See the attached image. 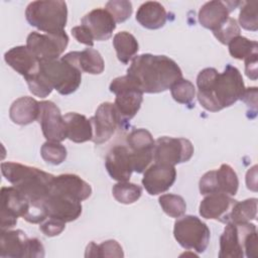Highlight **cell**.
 <instances>
[{
    "instance_id": "cell-1",
    "label": "cell",
    "mask_w": 258,
    "mask_h": 258,
    "mask_svg": "<svg viewBox=\"0 0 258 258\" xmlns=\"http://www.w3.org/2000/svg\"><path fill=\"white\" fill-rule=\"evenodd\" d=\"M198 100L203 108L218 112L241 100L245 84L239 70L227 64L223 73L214 68L202 70L197 78Z\"/></svg>"
},
{
    "instance_id": "cell-2",
    "label": "cell",
    "mask_w": 258,
    "mask_h": 258,
    "mask_svg": "<svg viewBox=\"0 0 258 258\" xmlns=\"http://www.w3.org/2000/svg\"><path fill=\"white\" fill-rule=\"evenodd\" d=\"M127 76L143 94H156L170 89L182 78V72L173 59L165 55L143 53L132 59Z\"/></svg>"
},
{
    "instance_id": "cell-3",
    "label": "cell",
    "mask_w": 258,
    "mask_h": 258,
    "mask_svg": "<svg viewBox=\"0 0 258 258\" xmlns=\"http://www.w3.org/2000/svg\"><path fill=\"white\" fill-rule=\"evenodd\" d=\"M3 176L23 194L30 204L41 203L52 189L54 175L18 162H2Z\"/></svg>"
},
{
    "instance_id": "cell-4",
    "label": "cell",
    "mask_w": 258,
    "mask_h": 258,
    "mask_svg": "<svg viewBox=\"0 0 258 258\" xmlns=\"http://www.w3.org/2000/svg\"><path fill=\"white\" fill-rule=\"evenodd\" d=\"M27 22L44 33L64 31L68 20L67 3L61 0L30 2L25 9Z\"/></svg>"
},
{
    "instance_id": "cell-5",
    "label": "cell",
    "mask_w": 258,
    "mask_h": 258,
    "mask_svg": "<svg viewBox=\"0 0 258 258\" xmlns=\"http://www.w3.org/2000/svg\"><path fill=\"white\" fill-rule=\"evenodd\" d=\"M40 72L60 95L75 93L82 82V72L63 56L49 61H40Z\"/></svg>"
},
{
    "instance_id": "cell-6",
    "label": "cell",
    "mask_w": 258,
    "mask_h": 258,
    "mask_svg": "<svg viewBox=\"0 0 258 258\" xmlns=\"http://www.w3.org/2000/svg\"><path fill=\"white\" fill-rule=\"evenodd\" d=\"M173 236L186 250L203 253L207 249L211 232L207 224L196 216H181L174 223Z\"/></svg>"
},
{
    "instance_id": "cell-7",
    "label": "cell",
    "mask_w": 258,
    "mask_h": 258,
    "mask_svg": "<svg viewBox=\"0 0 258 258\" xmlns=\"http://www.w3.org/2000/svg\"><path fill=\"white\" fill-rule=\"evenodd\" d=\"M1 258L44 257V247L37 238H28L22 230H1Z\"/></svg>"
},
{
    "instance_id": "cell-8",
    "label": "cell",
    "mask_w": 258,
    "mask_h": 258,
    "mask_svg": "<svg viewBox=\"0 0 258 258\" xmlns=\"http://www.w3.org/2000/svg\"><path fill=\"white\" fill-rule=\"evenodd\" d=\"M109 89L116 95L114 105L122 121L131 120L141 107L143 92L127 75L114 79Z\"/></svg>"
},
{
    "instance_id": "cell-9",
    "label": "cell",
    "mask_w": 258,
    "mask_h": 258,
    "mask_svg": "<svg viewBox=\"0 0 258 258\" xmlns=\"http://www.w3.org/2000/svg\"><path fill=\"white\" fill-rule=\"evenodd\" d=\"M69 43L66 31L58 33H41L32 31L26 38V46L40 60L49 61L59 58Z\"/></svg>"
},
{
    "instance_id": "cell-10",
    "label": "cell",
    "mask_w": 258,
    "mask_h": 258,
    "mask_svg": "<svg viewBox=\"0 0 258 258\" xmlns=\"http://www.w3.org/2000/svg\"><path fill=\"white\" fill-rule=\"evenodd\" d=\"M194 145L186 138L162 136L155 140L153 160L156 163L175 165L188 161L194 155Z\"/></svg>"
},
{
    "instance_id": "cell-11",
    "label": "cell",
    "mask_w": 258,
    "mask_h": 258,
    "mask_svg": "<svg viewBox=\"0 0 258 258\" xmlns=\"http://www.w3.org/2000/svg\"><path fill=\"white\" fill-rule=\"evenodd\" d=\"M256 231L252 223H227L220 237V258H243L245 244L250 234Z\"/></svg>"
},
{
    "instance_id": "cell-12",
    "label": "cell",
    "mask_w": 258,
    "mask_h": 258,
    "mask_svg": "<svg viewBox=\"0 0 258 258\" xmlns=\"http://www.w3.org/2000/svg\"><path fill=\"white\" fill-rule=\"evenodd\" d=\"M0 196V227L1 230H8L16 225L19 217L24 219L27 216L31 204L29 200L15 186H3L1 188Z\"/></svg>"
},
{
    "instance_id": "cell-13",
    "label": "cell",
    "mask_w": 258,
    "mask_h": 258,
    "mask_svg": "<svg viewBox=\"0 0 258 258\" xmlns=\"http://www.w3.org/2000/svg\"><path fill=\"white\" fill-rule=\"evenodd\" d=\"M239 179L235 170L229 164H222L219 169L206 172L200 179L201 195L225 194L235 196L238 191Z\"/></svg>"
},
{
    "instance_id": "cell-14",
    "label": "cell",
    "mask_w": 258,
    "mask_h": 258,
    "mask_svg": "<svg viewBox=\"0 0 258 258\" xmlns=\"http://www.w3.org/2000/svg\"><path fill=\"white\" fill-rule=\"evenodd\" d=\"M131 153L133 171L141 173L145 171L153 160L155 141L151 133L144 128L132 130L126 139Z\"/></svg>"
},
{
    "instance_id": "cell-15",
    "label": "cell",
    "mask_w": 258,
    "mask_h": 258,
    "mask_svg": "<svg viewBox=\"0 0 258 258\" xmlns=\"http://www.w3.org/2000/svg\"><path fill=\"white\" fill-rule=\"evenodd\" d=\"M93 126V139L96 144L107 142L123 123L115 105L110 102L102 103L91 118Z\"/></svg>"
},
{
    "instance_id": "cell-16",
    "label": "cell",
    "mask_w": 258,
    "mask_h": 258,
    "mask_svg": "<svg viewBox=\"0 0 258 258\" xmlns=\"http://www.w3.org/2000/svg\"><path fill=\"white\" fill-rule=\"evenodd\" d=\"M38 122L47 141L60 142L67 138L66 123L59 108L51 101L39 102Z\"/></svg>"
},
{
    "instance_id": "cell-17",
    "label": "cell",
    "mask_w": 258,
    "mask_h": 258,
    "mask_svg": "<svg viewBox=\"0 0 258 258\" xmlns=\"http://www.w3.org/2000/svg\"><path fill=\"white\" fill-rule=\"evenodd\" d=\"M41 206L46 217L58 219L66 223L77 220L83 210L81 202L53 191L41 202Z\"/></svg>"
},
{
    "instance_id": "cell-18",
    "label": "cell",
    "mask_w": 258,
    "mask_h": 258,
    "mask_svg": "<svg viewBox=\"0 0 258 258\" xmlns=\"http://www.w3.org/2000/svg\"><path fill=\"white\" fill-rule=\"evenodd\" d=\"M176 178V169L173 165L154 163L145 169L142 185L150 196H156L168 190Z\"/></svg>"
},
{
    "instance_id": "cell-19",
    "label": "cell",
    "mask_w": 258,
    "mask_h": 258,
    "mask_svg": "<svg viewBox=\"0 0 258 258\" xmlns=\"http://www.w3.org/2000/svg\"><path fill=\"white\" fill-rule=\"evenodd\" d=\"M242 3L243 1H209L205 3L199 11V22L203 27L214 31L223 24L230 17L229 14L239 5H242Z\"/></svg>"
},
{
    "instance_id": "cell-20",
    "label": "cell",
    "mask_w": 258,
    "mask_h": 258,
    "mask_svg": "<svg viewBox=\"0 0 258 258\" xmlns=\"http://www.w3.org/2000/svg\"><path fill=\"white\" fill-rule=\"evenodd\" d=\"M105 167L109 175L117 181H128L133 172L130 150L125 145L112 147L106 155Z\"/></svg>"
},
{
    "instance_id": "cell-21",
    "label": "cell",
    "mask_w": 258,
    "mask_h": 258,
    "mask_svg": "<svg viewBox=\"0 0 258 258\" xmlns=\"http://www.w3.org/2000/svg\"><path fill=\"white\" fill-rule=\"evenodd\" d=\"M237 201L225 194L207 195L200 204V215L209 220L229 223L231 211Z\"/></svg>"
},
{
    "instance_id": "cell-22",
    "label": "cell",
    "mask_w": 258,
    "mask_h": 258,
    "mask_svg": "<svg viewBox=\"0 0 258 258\" xmlns=\"http://www.w3.org/2000/svg\"><path fill=\"white\" fill-rule=\"evenodd\" d=\"M4 59L16 73L28 79L40 72V60L25 45L10 48L4 54Z\"/></svg>"
},
{
    "instance_id": "cell-23",
    "label": "cell",
    "mask_w": 258,
    "mask_h": 258,
    "mask_svg": "<svg viewBox=\"0 0 258 258\" xmlns=\"http://www.w3.org/2000/svg\"><path fill=\"white\" fill-rule=\"evenodd\" d=\"M51 191L82 202L91 197L92 187L79 175L66 173L54 176Z\"/></svg>"
},
{
    "instance_id": "cell-24",
    "label": "cell",
    "mask_w": 258,
    "mask_h": 258,
    "mask_svg": "<svg viewBox=\"0 0 258 258\" xmlns=\"http://www.w3.org/2000/svg\"><path fill=\"white\" fill-rule=\"evenodd\" d=\"M81 23L88 27L94 40L103 41L109 39L116 28V22L105 8H96L87 13Z\"/></svg>"
},
{
    "instance_id": "cell-25",
    "label": "cell",
    "mask_w": 258,
    "mask_h": 258,
    "mask_svg": "<svg viewBox=\"0 0 258 258\" xmlns=\"http://www.w3.org/2000/svg\"><path fill=\"white\" fill-rule=\"evenodd\" d=\"M67 138L76 143H83L93 139L91 119L76 112H69L63 116Z\"/></svg>"
},
{
    "instance_id": "cell-26",
    "label": "cell",
    "mask_w": 258,
    "mask_h": 258,
    "mask_svg": "<svg viewBox=\"0 0 258 258\" xmlns=\"http://www.w3.org/2000/svg\"><path fill=\"white\" fill-rule=\"evenodd\" d=\"M64 58L77 66L81 72L91 75H100L105 69V62L100 52L88 47L82 51H71L63 55Z\"/></svg>"
},
{
    "instance_id": "cell-27",
    "label": "cell",
    "mask_w": 258,
    "mask_h": 258,
    "mask_svg": "<svg viewBox=\"0 0 258 258\" xmlns=\"http://www.w3.org/2000/svg\"><path fill=\"white\" fill-rule=\"evenodd\" d=\"M39 102L25 96L16 99L9 109V117L17 125H28L38 119Z\"/></svg>"
},
{
    "instance_id": "cell-28",
    "label": "cell",
    "mask_w": 258,
    "mask_h": 258,
    "mask_svg": "<svg viewBox=\"0 0 258 258\" xmlns=\"http://www.w3.org/2000/svg\"><path fill=\"white\" fill-rule=\"evenodd\" d=\"M167 13L162 4L156 1H147L141 4L136 12V20L147 29H158L164 26Z\"/></svg>"
},
{
    "instance_id": "cell-29",
    "label": "cell",
    "mask_w": 258,
    "mask_h": 258,
    "mask_svg": "<svg viewBox=\"0 0 258 258\" xmlns=\"http://www.w3.org/2000/svg\"><path fill=\"white\" fill-rule=\"evenodd\" d=\"M113 45L119 61L126 64L135 57L139 45L135 36L128 31H120L113 37Z\"/></svg>"
},
{
    "instance_id": "cell-30",
    "label": "cell",
    "mask_w": 258,
    "mask_h": 258,
    "mask_svg": "<svg viewBox=\"0 0 258 258\" xmlns=\"http://www.w3.org/2000/svg\"><path fill=\"white\" fill-rule=\"evenodd\" d=\"M257 216V199L251 198L242 202H236L229 218L232 223H250Z\"/></svg>"
},
{
    "instance_id": "cell-31",
    "label": "cell",
    "mask_w": 258,
    "mask_h": 258,
    "mask_svg": "<svg viewBox=\"0 0 258 258\" xmlns=\"http://www.w3.org/2000/svg\"><path fill=\"white\" fill-rule=\"evenodd\" d=\"M86 257H123V249L116 240H107L101 244L90 242L86 248Z\"/></svg>"
},
{
    "instance_id": "cell-32",
    "label": "cell",
    "mask_w": 258,
    "mask_h": 258,
    "mask_svg": "<svg viewBox=\"0 0 258 258\" xmlns=\"http://www.w3.org/2000/svg\"><path fill=\"white\" fill-rule=\"evenodd\" d=\"M112 194L115 200L120 204L130 205L140 199L142 188L140 185L129 181H118L116 184H114Z\"/></svg>"
},
{
    "instance_id": "cell-33",
    "label": "cell",
    "mask_w": 258,
    "mask_h": 258,
    "mask_svg": "<svg viewBox=\"0 0 258 258\" xmlns=\"http://www.w3.org/2000/svg\"><path fill=\"white\" fill-rule=\"evenodd\" d=\"M229 52L231 56L237 59H245L248 56L258 53V43L244 36H237L229 42Z\"/></svg>"
},
{
    "instance_id": "cell-34",
    "label": "cell",
    "mask_w": 258,
    "mask_h": 258,
    "mask_svg": "<svg viewBox=\"0 0 258 258\" xmlns=\"http://www.w3.org/2000/svg\"><path fill=\"white\" fill-rule=\"evenodd\" d=\"M159 205L163 212L171 218H179L186 211V204L182 197L173 194H165L159 197Z\"/></svg>"
},
{
    "instance_id": "cell-35",
    "label": "cell",
    "mask_w": 258,
    "mask_h": 258,
    "mask_svg": "<svg viewBox=\"0 0 258 258\" xmlns=\"http://www.w3.org/2000/svg\"><path fill=\"white\" fill-rule=\"evenodd\" d=\"M170 93L174 101L179 104L189 105L196 96V87L191 82L185 79H179L170 87Z\"/></svg>"
},
{
    "instance_id": "cell-36",
    "label": "cell",
    "mask_w": 258,
    "mask_h": 258,
    "mask_svg": "<svg viewBox=\"0 0 258 258\" xmlns=\"http://www.w3.org/2000/svg\"><path fill=\"white\" fill-rule=\"evenodd\" d=\"M67 148L55 141H46L40 148V155L44 161L52 165L62 163L67 158Z\"/></svg>"
},
{
    "instance_id": "cell-37",
    "label": "cell",
    "mask_w": 258,
    "mask_h": 258,
    "mask_svg": "<svg viewBox=\"0 0 258 258\" xmlns=\"http://www.w3.org/2000/svg\"><path fill=\"white\" fill-rule=\"evenodd\" d=\"M257 1H247L242 3L239 13V24L246 30L256 31L258 29Z\"/></svg>"
},
{
    "instance_id": "cell-38",
    "label": "cell",
    "mask_w": 258,
    "mask_h": 258,
    "mask_svg": "<svg viewBox=\"0 0 258 258\" xmlns=\"http://www.w3.org/2000/svg\"><path fill=\"white\" fill-rule=\"evenodd\" d=\"M213 33L221 43L229 44L233 38L240 35V26L235 18L229 17L223 24L214 30Z\"/></svg>"
},
{
    "instance_id": "cell-39",
    "label": "cell",
    "mask_w": 258,
    "mask_h": 258,
    "mask_svg": "<svg viewBox=\"0 0 258 258\" xmlns=\"http://www.w3.org/2000/svg\"><path fill=\"white\" fill-rule=\"evenodd\" d=\"M105 9L112 15L116 23H122L131 16L132 3L126 0H112L107 2Z\"/></svg>"
},
{
    "instance_id": "cell-40",
    "label": "cell",
    "mask_w": 258,
    "mask_h": 258,
    "mask_svg": "<svg viewBox=\"0 0 258 258\" xmlns=\"http://www.w3.org/2000/svg\"><path fill=\"white\" fill-rule=\"evenodd\" d=\"M25 81L28 85L29 91L36 97L45 98L53 90L52 86L49 84V82L46 80V78L42 75L41 72L26 79Z\"/></svg>"
},
{
    "instance_id": "cell-41",
    "label": "cell",
    "mask_w": 258,
    "mask_h": 258,
    "mask_svg": "<svg viewBox=\"0 0 258 258\" xmlns=\"http://www.w3.org/2000/svg\"><path fill=\"white\" fill-rule=\"evenodd\" d=\"M66 228V222L47 217L43 222L40 223V231L47 237H53L59 235Z\"/></svg>"
},
{
    "instance_id": "cell-42",
    "label": "cell",
    "mask_w": 258,
    "mask_h": 258,
    "mask_svg": "<svg viewBox=\"0 0 258 258\" xmlns=\"http://www.w3.org/2000/svg\"><path fill=\"white\" fill-rule=\"evenodd\" d=\"M71 32H72V35L78 40V42L86 44L90 47L94 45V37L91 31L85 25L81 24L79 26H75L72 28Z\"/></svg>"
},
{
    "instance_id": "cell-43",
    "label": "cell",
    "mask_w": 258,
    "mask_h": 258,
    "mask_svg": "<svg viewBox=\"0 0 258 258\" xmlns=\"http://www.w3.org/2000/svg\"><path fill=\"white\" fill-rule=\"evenodd\" d=\"M245 60V74L246 76L251 79L252 81H256L258 77V71H257V60H258V53H254Z\"/></svg>"
},
{
    "instance_id": "cell-44",
    "label": "cell",
    "mask_w": 258,
    "mask_h": 258,
    "mask_svg": "<svg viewBox=\"0 0 258 258\" xmlns=\"http://www.w3.org/2000/svg\"><path fill=\"white\" fill-rule=\"evenodd\" d=\"M257 231L249 235L245 244V255L248 258H257Z\"/></svg>"
},
{
    "instance_id": "cell-45",
    "label": "cell",
    "mask_w": 258,
    "mask_h": 258,
    "mask_svg": "<svg viewBox=\"0 0 258 258\" xmlns=\"http://www.w3.org/2000/svg\"><path fill=\"white\" fill-rule=\"evenodd\" d=\"M241 100L244 101L248 106H251L254 111L256 112V105H257V88L251 87L245 89V92L243 96L241 97Z\"/></svg>"
},
{
    "instance_id": "cell-46",
    "label": "cell",
    "mask_w": 258,
    "mask_h": 258,
    "mask_svg": "<svg viewBox=\"0 0 258 258\" xmlns=\"http://www.w3.org/2000/svg\"><path fill=\"white\" fill-rule=\"evenodd\" d=\"M256 169H257V165H254L251 169H249L247 171V174H246V184H247V187L249 189H252L254 191L257 190V183H255L254 181L251 182V179L253 180H256Z\"/></svg>"
}]
</instances>
